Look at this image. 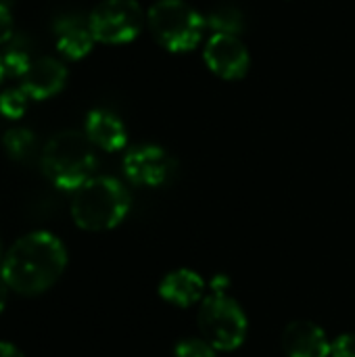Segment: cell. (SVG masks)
Masks as SVG:
<instances>
[{"mask_svg":"<svg viewBox=\"0 0 355 357\" xmlns=\"http://www.w3.org/2000/svg\"><path fill=\"white\" fill-rule=\"evenodd\" d=\"M4 77H6V73H4V65H2V56H0V84H2Z\"/></svg>","mask_w":355,"mask_h":357,"instance_id":"cell-24","label":"cell"},{"mask_svg":"<svg viewBox=\"0 0 355 357\" xmlns=\"http://www.w3.org/2000/svg\"><path fill=\"white\" fill-rule=\"evenodd\" d=\"M67 259V247L56 234L36 230L17 238L4 253L0 276L13 293L36 297L59 282Z\"/></svg>","mask_w":355,"mask_h":357,"instance_id":"cell-1","label":"cell"},{"mask_svg":"<svg viewBox=\"0 0 355 357\" xmlns=\"http://www.w3.org/2000/svg\"><path fill=\"white\" fill-rule=\"evenodd\" d=\"M2 259H4V247H2V236H0V266H2Z\"/></svg>","mask_w":355,"mask_h":357,"instance_id":"cell-25","label":"cell"},{"mask_svg":"<svg viewBox=\"0 0 355 357\" xmlns=\"http://www.w3.org/2000/svg\"><path fill=\"white\" fill-rule=\"evenodd\" d=\"M333 341L326 333L308 320L291 322L282 333V349L287 357H331Z\"/></svg>","mask_w":355,"mask_h":357,"instance_id":"cell-11","label":"cell"},{"mask_svg":"<svg viewBox=\"0 0 355 357\" xmlns=\"http://www.w3.org/2000/svg\"><path fill=\"white\" fill-rule=\"evenodd\" d=\"M199 331L216 351H234L247 339V316L228 295L209 293L199 303Z\"/></svg>","mask_w":355,"mask_h":357,"instance_id":"cell-5","label":"cell"},{"mask_svg":"<svg viewBox=\"0 0 355 357\" xmlns=\"http://www.w3.org/2000/svg\"><path fill=\"white\" fill-rule=\"evenodd\" d=\"M8 287H6V282L2 280V276H0V316H2V312H4V307H6V301H8Z\"/></svg>","mask_w":355,"mask_h":357,"instance_id":"cell-23","label":"cell"},{"mask_svg":"<svg viewBox=\"0 0 355 357\" xmlns=\"http://www.w3.org/2000/svg\"><path fill=\"white\" fill-rule=\"evenodd\" d=\"M174 172V159L157 144H140L126 153L123 174L138 186H161Z\"/></svg>","mask_w":355,"mask_h":357,"instance_id":"cell-7","label":"cell"},{"mask_svg":"<svg viewBox=\"0 0 355 357\" xmlns=\"http://www.w3.org/2000/svg\"><path fill=\"white\" fill-rule=\"evenodd\" d=\"M0 56H2L4 73L10 75V77H17V79H21V77L25 75V71L29 69V65L33 63V59H31L27 46H25L21 40H17V38H13V40L6 44V50H4Z\"/></svg>","mask_w":355,"mask_h":357,"instance_id":"cell-16","label":"cell"},{"mask_svg":"<svg viewBox=\"0 0 355 357\" xmlns=\"http://www.w3.org/2000/svg\"><path fill=\"white\" fill-rule=\"evenodd\" d=\"M15 38V19L10 8L0 2V46H6Z\"/></svg>","mask_w":355,"mask_h":357,"instance_id":"cell-19","label":"cell"},{"mask_svg":"<svg viewBox=\"0 0 355 357\" xmlns=\"http://www.w3.org/2000/svg\"><path fill=\"white\" fill-rule=\"evenodd\" d=\"M54 46L67 61H80L94 48V36L88 19L80 15H63L52 25Z\"/></svg>","mask_w":355,"mask_h":357,"instance_id":"cell-10","label":"cell"},{"mask_svg":"<svg viewBox=\"0 0 355 357\" xmlns=\"http://www.w3.org/2000/svg\"><path fill=\"white\" fill-rule=\"evenodd\" d=\"M203 59L222 79H241L249 71V50L239 36L213 33L205 44Z\"/></svg>","mask_w":355,"mask_h":357,"instance_id":"cell-8","label":"cell"},{"mask_svg":"<svg viewBox=\"0 0 355 357\" xmlns=\"http://www.w3.org/2000/svg\"><path fill=\"white\" fill-rule=\"evenodd\" d=\"M130 211V192L111 176H94L71 197V218L86 232L117 228Z\"/></svg>","mask_w":355,"mask_h":357,"instance_id":"cell-2","label":"cell"},{"mask_svg":"<svg viewBox=\"0 0 355 357\" xmlns=\"http://www.w3.org/2000/svg\"><path fill=\"white\" fill-rule=\"evenodd\" d=\"M84 134L96 149L105 153H117L128 142V132L123 121L107 109H92L86 115Z\"/></svg>","mask_w":355,"mask_h":357,"instance_id":"cell-13","label":"cell"},{"mask_svg":"<svg viewBox=\"0 0 355 357\" xmlns=\"http://www.w3.org/2000/svg\"><path fill=\"white\" fill-rule=\"evenodd\" d=\"M88 23L96 42L126 44L140 33L144 15L136 0H103L88 15Z\"/></svg>","mask_w":355,"mask_h":357,"instance_id":"cell-6","label":"cell"},{"mask_svg":"<svg viewBox=\"0 0 355 357\" xmlns=\"http://www.w3.org/2000/svg\"><path fill=\"white\" fill-rule=\"evenodd\" d=\"M174 357H216V349L205 339H182L174 345Z\"/></svg>","mask_w":355,"mask_h":357,"instance_id":"cell-18","label":"cell"},{"mask_svg":"<svg viewBox=\"0 0 355 357\" xmlns=\"http://www.w3.org/2000/svg\"><path fill=\"white\" fill-rule=\"evenodd\" d=\"M2 146H4V153L15 159V161H21L25 157L31 155L33 146H36V136L29 128H10L4 132L2 136Z\"/></svg>","mask_w":355,"mask_h":357,"instance_id":"cell-15","label":"cell"},{"mask_svg":"<svg viewBox=\"0 0 355 357\" xmlns=\"http://www.w3.org/2000/svg\"><path fill=\"white\" fill-rule=\"evenodd\" d=\"M0 357H25L21 354V349L13 343L0 341Z\"/></svg>","mask_w":355,"mask_h":357,"instance_id":"cell-22","label":"cell"},{"mask_svg":"<svg viewBox=\"0 0 355 357\" xmlns=\"http://www.w3.org/2000/svg\"><path fill=\"white\" fill-rule=\"evenodd\" d=\"M209 289L211 293L216 295H228V289H230V278L226 274H216L209 282Z\"/></svg>","mask_w":355,"mask_h":357,"instance_id":"cell-21","label":"cell"},{"mask_svg":"<svg viewBox=\"0 0 355 357\" xmlns=\"http://www.w3.org/2000/svg\"><path fill=\"white\" fill-rule=\"evenodd\" d=\"M205 25H209L213 33L239 36V33L245 29V17H243V10H241L236 4H232V2H222V4H218V6L209 13Z\"/></svg>","mask_w":355,"mask_h":357,"instance_id":"cell-14","label":"cell"},{"mask_svg":"<svg viewBox=\"0 0 355 357\" xmlns=\"http://www.w3.org/2000/svg\"><path fill=\"white\" fill-rule=\"evenodd\" d=\"M331 357H355V333L339 335L333 341Z\"/></svg>","mask_w":355,"mask_h":357,"instance_id":"cell-20","label":"cell"},{"mask_svg":"<svg viewBox=\"0 0 355 357\" xmlns=\"http://www.w3.org/2000/svg\"><path fill=\"white\" fill-rule=\"evenodd\" d=\"M29 96L21 86H13L0 92V115L10 121H19L29 109Z\"/></svg>","mask_w":355,"mask_h":357,"instance_id":"cell-17","label":"cell"},{"mask_svg":"<svg viewBox=\"0 0 355 357\" xmlns=\"http://www.w3.org/2000/svg\"><path fill=\"white\" fill-rule=\"evenodd\" d=\"M42 169L59 190L75 192L82 184L94 178V144L88 140L84 132H56L54 136L48 138L42 151Z\"/></svg>","mask_w":355,"mask_h":357,"instance_id":"cell-3","label":"cell"},{"mask_svg":"<svg viewBox=\"0 0 355 357\" xmlns=\"http://www.w3.org/2000/svg\"><path fill=\"white\" fill-rule=\"evenodd\" d=\"M69 71L56 56H38L19 79V86L31 100H48L56 96L67 84Z\"/></svg>","mask_w":355,"mask_h":357,"instance_id":"cell-9","label":"cell"},{"mask_svg":"<svg viewBox=\"0 0 355 357\" xmlns=\"http://www.w3.org/2000/svg\"><path fill=\"white\" fill-rule=\"evenodd\" d=\"M205 287L207 282L195 270L180 268L163 276L159 282V297L176 307H190L205 299Z\"/></svg>","mask_w":355,"mask_h":357,"instance_id":"cell-12","label":"cell"},{"mask_svg":"<svg viewBox=\"0 0 355 357\" xmlns=\"http://www.w3.org/2000/svg\"><path fill=\"white\" fill-rule=\"evenodd\" d=\"M153 38L169 52H188L201 38L205 19L182 0H159L146 13Z\"/></svg>","mask_w":355,"mask_h":357,"instance_id":"cell-4","label":"cell"}]
</instances>
